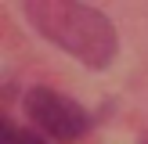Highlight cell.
Segmentation results:
<instances>
[{"label": "cell", "mask_w": 148, "mask_h": 144, "mask_svg": "<svg viewBox=\"0 0 148 144\" xmlns=\"http://www.w3.org/2000/svg\"><path fill=\"white\" fill-rule=\"evenodd\" d=\"M25 18L36 25L40 36H47L90 69H105L119 50V36L98 7L76 0H29Z\"/></svg>", "instance_id": "cell-1"}, {"label": "cell", "mask_w": 148, "mask_h": 144, "mask_svg": "<svg viewBox=\"0 0 148 144\" xmlns=\"http://www.w3.org/2000/svg\"><path fill=\"white\" fill-rule=\"evenodd\" d=\"M25 115L43 133L58 137V141H76V137L87 133V126H90V115L72 97L51 90V86H33V90L25 94Z\"/></svg>", "instance_id": "cell-2"}, {"label": "cell", "mask_w": 148, "mask_h": 144, "mask_svg": "<svg viewBox=\"0 0 148 144\" xmlns=\"http://www.w3.org/2000/svg\"><path fill=\"white\" fill-rule=\"evenodd\" d=\"M4 144H43L36 133H25V130H14L11 122H4Z\"/></svg>", "instance_id": "cell-3"}]
</instances>
